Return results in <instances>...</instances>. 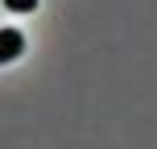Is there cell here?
Here are the masks:
<instances>
[{
    "mask_svg": "<svg viewBox=\"0 0 157 149\" xmlns=\"http://www.w3.org/2000/svg\"><path fill=\"white\" fill-rule=\"evenodd\" d=\"M25 54V37L17 29H0V62H17Z\"/></svg>",
    "mask_w": 157,
    "mask_h": 149,
    "instance_id": "6da1fadb",
    "label": "cell"
},
{
    "mask_svg": "<svg viewBox=\"0 0 157 149\" xmlns=\"http://www.w3.org/2000/svg\"><path fill=\"white\" fill-rule=\"evenodd\" d=\"M4 8H8V13H33L37 0H4Z\"/></svg>",
    "mask_w": 157,
    "mask_h": 149,
    "instance_id": "7a4b0ae2",
    "label": "cell"
}]
</instances>
